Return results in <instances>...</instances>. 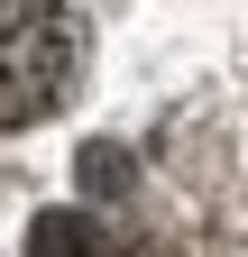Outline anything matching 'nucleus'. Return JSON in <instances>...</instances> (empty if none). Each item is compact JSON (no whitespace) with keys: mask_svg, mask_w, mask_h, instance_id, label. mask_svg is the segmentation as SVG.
I'll use <instances>...</instances> for the list:
<instances>
[{"mask_svg":"<svg viewBox=\"0 0 248 257\" xmlns=\"http://www.w3.org/2000/svg\"><path fill=\"white\" fill-rule=\"evenodd\" d=\"M83 74V19L65 0H0V128L46 119Z\"/></svg>","mask_w":248,"mask_h":257,"instance_id":"obj_1","label":"nucleus"},{"mask_svg":"<svg viewBox=\"0 0 248 257\" xmlns=\"http://www.w3.org/2000/svg\"><path fill=\"white\" fill-rule=\"evenodd\" d=\"M28 257H101V220H83V211H37V220H28Z\"/></svg>","mask_w":248,"mask_h":257,"instance_id":"obj_2","label":"nucleus"},{"mask_svg":"<svg viewBox=\"0 0 248 257\" xmlns=\"http://www.w3.org/2000/svg\"><path fill=\"white\" fill-rule=\"evenodd\" d=\"M83 184L92 193H119V184H129V156H119V147H83Z\"/></svg>","mask_w":248,"mask_h":257,"instance_id":"obj_3","label":"nucleus"}]
</instances>
